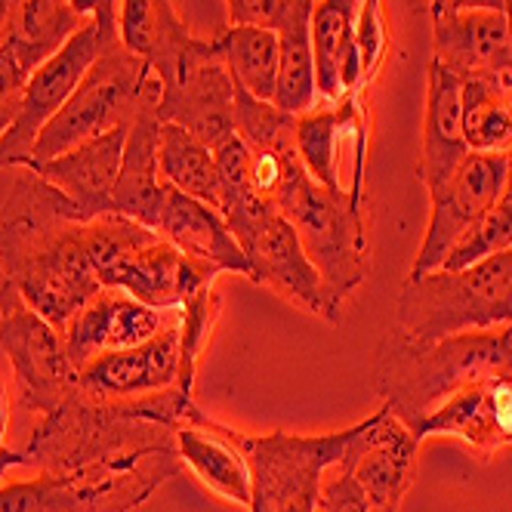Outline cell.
Returning <instances> with one entry per match:
<instances>
[{
  "label": "cell",
  "mask_w": 512,
  "mask_h": 512,
  "mask_svg": "<svg viewBox=\"0 0 512 512\" xmlns=\"http://www.w3.org/2000/svg\"><path fill=\"white\" fill-rule=\"evenodd\" d=\"M463 136L479 155L512 149V68L463 81Z\"/></svg>",
  "instance_id": "cell-26"
},
{
  "label": "cell",
  "mask_w": 512,
  "mask_h": 512,
  "mask_svg": "<svg viewBox=\"0 0 512 512\" xmlns=\"http://www.w3.org/2000/svg\"><path fill=\"white\" fill-rule=\"evenodd\" d=\"M315 512H374V506H371L368 494L361 491V485L355 482V475L337 460L321 475Z\"/></svg>",
  "instance_id": "cell-34"
},
{
  "label": "cell",
  "mask_w": 512,
  "mask_h": 512,
  "mask_svg": "<svg viewBox=\"0 0 512 512\" xmlns=\"http://www.w3.org/2000/svg\"><path fill=\"white\" fill-rule=\"evenodd\" d=\"M219 309L223 300L216 294V281L201 287L195 297H189L179 309V380L176 389L195 398V377H198V361L207 352L210 334L219 321Z\"/></svg>",
  "instance_id": "cell-30"
},
{
  "label": "cell",
  "mask_w": 512,
  "mask_h": 512,
  "mask_svg": "<svg viewBox=\"0 0 512 512\" xmlns=\"http://www.w3.org/2000/svg\"><path fill=\"white\" fill-rule=\"evenodd\" d=\"M7 432H10V389L0 380V445H4Z\"/></svg>",
  "instance_id": "cell-39"
},
{
  "label": "cell",
  "mask_w": 512,
  "mask_h": 512,
  "mask_svg": "<svg viewBox=\"0 0 512 512\" xmlns=\"http://www.w3.org/2000/svg\"><path fill=\"white\" fill-rule=\"evenodd\" d=\"M0 349L13 364L22 405L34 414H53L81 389L62 331L34 312L10 281L0 284Z\"/></svg>",
  "instance_id": "cell-8"
},
{
  "label": "cell",
  "mask_w": 512,
  "mask_h": 512,
  "mask_svg": "<svg viewBox=\"0 0 512 512\" xmlns=\"http://www.w3.org/2000/svg\"><path fill=\"white\" fill-rule=\"evenodd\" d=\"M297 115H287L269 99H256L235 84V136L250 152H272L294 145Z\"/></svg>",
  "instance_id": "cell-31"
},
{
  "label": "cell",
  "mask_w": 512,
  "mask_h": 512,
  "mask_svg": "<svg viewBox=\"0 0 512 512\" xmlns=\"http://www.w3.org/2000/svg\"><path fill=\"white\" fill-rule=\"evenodd\" d=\"M417 448L420 442L414 432L380 408L368 420L355 423V438L340 463L355 475L374 512H398L417 479Z\"/></svg>",
  "instance_id": "cell-13"
},
{
  "label": "cell",
  "mask_w": 512,
  "mask_h": 512,
  "mask_svg": "<svg viewBox=\"0 0 512 512\" xmlns=\"http://www.w3.org/2000/svg\"><path fill=\"white\" fill-rule=\"evenodd\" d=\"M84 238L102 287L124 290L161 312L182 309V303L219 275L213 266L186 256L161 232L121 213H102L84 223Z\"/></svg>",
  "instance_id": "cell-4"
},
{
  "label": "cell",
  "mask_w": 512,
  "mask_h": 512,
  "mask_svg": "<svg viewBox=\"0 0 512 512\" xmlns=\"http://www.w3.org/2000/svg\"><path fill=\"white\" fill-rule=\"evenodd\" d=\"M312 22V19H309ZM309 22H297L284 28L281 38V62H278V84L272 102L287 115H303L315 108L318 78H315V50Z\"/></svg>",
  "instance_id": "cell-29"
},
{
  "label": "cell",
  "mask_w": 512,
  "mask_h": 512,
  "mask_svg": "<svg viewBox=\"0 0 512 512\" xmlns=\"http://www.w3.org/2000/svg\"><path fill=\"white\" fill-rule=\"evenodd\" d=\"M158 118L179 124L210 149H219L235 136V81L213 38H207L201 53H195L189 65L164 84Z\"/></svg>",
  "instance_id": "cell-12"
},
{
  "label": "cell",
  "mask_w": 512,
  "mask_h": 512,
  "mask_svg": "<svg viewBox=\"0 0 512 512\" xmlns=\"http://www.w3.org/2000/svg\"><path fill=\"white\" fill-rule=\"evenodd\" d=\"M232 235L247 256L250 281L275 290L278 297L297 303L321 321L337 324L343 318V306L331 297V290H327L321 272L303 250L294 226L275 207H266L247 223L235 226Z\"/></svg>",
  "instance_id": "cell-9"
},
{
  "label": "cell",
  "mask_w": 512,
  "mask_h": 512,
  "mask_svg": "<svg viewBox=\"0 0 512 512\" xmlns=\"http://www.w3.org/2000/svg\"><path fill=\"white\" fill-rule=\"evenodd\" d=\"M275 207L294 226L331 297L346 309L349 297L371 272V238L368 226H364V201L352 198L349 189H324L303 167L284 186Z\"/></svg>",
  "instance_id": "cell-5"
},
{
  "label": "cell",
  "mask_w": 512,
  "mask_h": 512,
  "mask_svg": "<svg viewBox=\"0 0 512 512\" xmlns=\"http://www.w3.org/2000/svg\"><path fill=\"white\" fill-rule=\"evenodd\" d=\"M426 81V115L417 173L429 192L466 161L469 145L463 136V81L438 62H429Z\"/></svg>",
  "instance_id": "cell-21"
},
{
  "label": "cell",
  "mask_w": 512,
  "mask_h": 512,
  "mask_svg": "<svg viewBox=\"0 0 512 512\" xmlns=\"http://www.w3.org/2000/svg\"><path fill=\"white\" fill-rule=\"evenodd\" d=\"M71 10L99 25L102 41L118 38V0H68Z\"/></svg>",
  "instance_id": "cell-36"
},
{
  "label": "cell",
  "mask_w": 512,
  "mask_h": 512,
  "mask_svg": "<svg viewBox=\"0 0 512 512\" xmlns=\"http://www.w3.org/2000/svg\"><path fill=\"white\" fill-rule=\"evenodd\" d=\"M386 50V25H383V0H361L355 22V59L361 68V81L368 84Z\"/></svg>",
  "instance_id": "cell-33"
},
{
  "label": "cell",
  "mask_w": 512,
  "mask_h": 512,
  "mask_svg": "<svg viewBox=\"0 0 512 512\" xmlns=\"http://www.w3.org/2000/svg\"><path fill=\"white\" fill-rule=\"evenodd\" d=\"M229 25H253V28H269L284 31L297 22H309L315 0H223Z\"/></svg>",
  "instance_id": "cell-32"
},
{
  "label": "cell",
  "mask_w": 512,
  "mask_h": 512,
  "mask_svg": "<svg viewBox=\"0 0 512 512\" xmlns=\"http://www.w3.org/2000/svg\"><path fill=\"white\" fill-rule=\"evenodd\" d=\"M506 0H429V13H457V10H503Z\"/></svg>",
  "instance_id": "cell-37"
},
{
  "label": "cell",
  "mask_w": 512,
  "mask_h": 512,
  "mask_svg": "<svg viewBox=\"0 0 512 512\" xmlns=\"http://www.w3.org/2000/svg\"><path fill=\"white\" fill-rule=\"evenodd\" d=\"M355 426L327 435H244L241 448L250 463V512H315L321 475L334 466L349 442Z\"/></svg>",
  "instance_id": "cell-7"
},
{
  "label": "cell",
  "mask_w": 512,
  "mask_h": 512,
  "mask_svg": "<svg viewBox=\"0 0 512 512\" xmlns=\"http://www.w3.org/2000/svg\"><path fill=\"white\" fill-rule=\"evenodd\" d=\"M213 41L232 81L250 96L272 102L278 84V62H281L278 31L253 28V25H226Z\"/></svg>",
  "instance_id": "cell-27"
},
{
  "label": "cell",
  "mask_w": 512,
  "mask_h": 512,
  "mask_svg": "<svg viewBox=\"0 0 512 512\" xmlns=\"http://www.w3.org/2000/svg\"><path fill=\"white\" fill-rule=\"evenodd\" d=\"M244 432L216 423L198 405L176 429V454L198 482L235 506H250V463L241 448Z\"/></svg>",
  "instance_id": "cell-17"
},
{
  "label": "cell",
  "mask_w": 512,
  "mask_h": 512,
  "mask_svg": "<svg viewBox=\"0 0 512 512\" xmlns=\"http://www.w3.org/2000/svg\"><path fill=\"white\" fill-rule=\"evenodd\" d=\"M161 90L164 84L149 68V62L124 50L118 38L105 41L84 81L59 108V115L44 127L28 167L59 158L99 133L130 124L145 105H161Z\"/></svg>",
  "instance_id": "cell-6"
},
{
  "label": "cell",
  "mask_w": 512,
  "mask_h": 512,
  "mask_svg": "<svg viewBox=\"0 0 512 512\" xmlns=\"http://www.w3.org/2000/svg\"><path fill=\"white\" fill-rule=\"evenodd\" d=\"M432 16V62L460 81L512 68L503 10H457Z\"/></svg>",
  "instance_id": "cell-18"
},
{
  "label": "cell",
  "mask_w": 512,
  "mask_h": 512,
  "mask_svg": "<svg viewBox=\"0 0 512 512\" xmlns=\"http://www.w3.org/2000/svg\"><path fill=\"white\" fill-rule=\"evenodd\" d=\"M506 374H512V324L435 343H411L389 331L377 349L374 389L383 408L414 429L463 389Z\"/></svg>",
  "instance_id": "cell-2"
},
{
  "label": "cell",
  "mask_w": 512,
  "mask_h": 512,
  "mask_svg": "<svg viewBox=\"0 0 512 512\" xmlns=\"http://www.w3.org/2000/svg\"><path fill=\"white\" fill-rule=\"evenodd\" d=\"M506 155L469 152L466 161L435 189H429V223L414 256L411 275L442 269L448 256L479 229L500 198Z\"/></svg>",
  "instance_id": "cell-10"
},
{
  "label": "cell",
  "mask_w": 512,
  "mask_h": 512,
  "mask_svg": "<svg viewBox=\"0 0 512 512\" xmlns=\"http://www.w3.org/2000/svg\"><path fill=\"white\" fill-rule=\"evenodd\" d=\"M361 0H318L312 10V50L318 96L337 102L361 93V68L355 59V22Z\"/></svg>",
  "instance_id": "cell-23"
},
{
  "label": "cell",
  "mask_w": 512,
  "mask_h": 512,
  "mask_svg": "<svg viewBox=\"0 0 512 512\" xmlns=\"http://www.w3.org/2000/svg\"><path fill=\"white\" fill-rule=\"evenodd\" d=\"M512 324V247L463 269L408 275L392 331L411 343H435Z\"/></svg>",
  "instance_id": "cell-3"
},
{
  "label": "cell",
  "mask_w": 512,
  "mask_h": 512,
  "mask_svg": "<svg viewBox=\"0 0 512 512\" xmlns=\"http://www.w3.org/2000/svg\"><path fill=\"white\" fill-rule=\"evenodd\" d=\"M179 380V312L149 343L102 352L81 368V386L90 395L127 401L173 389Z\"/></svg>",
  "instance_id": "cell-16"
},
{
  "label": "cell",
  "mask_w": 512,
  "mask_h": 512,
  "mask_svg": "<svg viewBox=\"0 0 512 512\" xmlns=\"http://www.w3.org/2000/svg\"><path fill=\"white\" fill-rule=\"evenodd\" d=\"M158 170L170 189L192 195L219 210V167L216 152L179 124L161 121Z\"/></svg>",
  "instance_id": "cell-28"
},
{
  "label": "cell",
  "mask_w": 512,
  "mask_h": 512,
  "mask_svg": "<svg viewBox=\"0 0 512 512\" xmlns=\"http://www.w3.org/2000/svg\"><path fill=\"white\" fill-rule=\"evenodd\" d=\"M127 127L121 124L108 133H99L75 149H68L59 158L41 161L28 170H34L41 179H47L50 186H56L71 204L78 207L84 223L115 213V182L124 158V142H127Z\"/></svg>",
  "instance_id": "cell-15"
},
{
  "label": "cell",
  "mask_w": 512,
  "mask_h": 512,
  "mask_svg": "<svg viewBox=\"0 0 512 512\" xmlns=\"http://www.w3.org/2000/svg\"><path fill=\"white\" fill-rule=\"evenodd\" d=\"M503 16H506V41H509V56H512V0L503 4Z\"/></svg>",
  "instance_id": "cell-40"
},
{
  "label": "cell",
  "mask_w": 512,
  "mask_h": 512,
  "mask_svg": "<svg viewBox=\"0 0 512 512\" xmlns=\"http://www.w3.org/2000/svg\"><path fill=\"white\" fill-rule=\"evenodd\" d=\"M158 139H161V118L158 105H145L127 127L124 158L115 182V213L136 219L139 226L158 232L161 207L167 195V182L158 170Z\"/></svg>",
  "instance_id": "cell-22"
},
{
  "label": "cell",
  "mask_w": 512,
  "mask_h": 512,
  "mask_svg": "<svg viewBox=\"0 0 512 512\" xmlns=\"http://www.w3.org/2000/svg\"><path fill=\"white\" fill-rule=\"evenodd\" d=\"M0 263L22 300L56 331L102 290L78 207L34 170L19 173L0 213Z\"/></svg>",
  "instance_id": "cell-1"
},
{
  "label": "cell",
  "mask_w": 512,
  "mask_h": 512,
  "mask_svg": "<svg viewBox=\"0 0 512 512\" xmlns=\"http://www.w3.org/2000/svg\"><path fill=\"white\" fill-rule=\"evenodd\" d=\"M158 232L186 256H192V260L213 266L219 275L232 272V275L250 278L247 256L241 244L235 241L226 216L198 198L182 195L167 186Z\"/></svg>",
  "instance_id": "cell-20"
},
{
  "label": "cell",
  "mask_w": 512,
  "mask_h": 512,
  "mask_svg": "<svg viewBox=\"0 0 512 512\" xmlns=\"http://www.w3.org/2000/svg\"><path fill=\"white\" fill-rule=\"evenodd\" d=\"M102 34L99 25L90 19L78 34H71V41L50 56L44 65H38L28 75L19 115L13 127L0 139V170L7 167H28L34 158V145H38L44 127L59 115V108L75 93V87L84 81L90 65L102 53Z\"/></svg>",
  "instance_id": "cell-11"
},
{
  "label": "cell",
  "mask_w": 512,
  "mask_h": 512,
  "mask_svg": "<svg viewBox=\"0 0 512 512\" xmlns=\"http://www.w3.org/2000/svg\"><path fill=\"white\" fill-rule=\"evenodd\" d=\"M13 466H31L25 448H22V451H10L7 445H0V479H4V475H7Z\"/></svg>",
  "instance_id": "cell-38"
},
{
  "label": "cell",
  "mask_w": 512,
  "mask_h": 512,
  "mask_svg": "<svg viewBox=\"0 0 512 512\" xmlns=\"http://www.w3.org/2000/svg\"><path fill=\"white\" fill-rule=\"evenodd\" d=\"M364 127V108L361 93L343 96L334 102V108H309L297 115L294 124V145L297 155L306 167V173L321 182L324 189H349L340 176V142L346 133H361Z\"/></svg>",
  "instance_id": "cell-24"
},
{
  "label": "cell",
  "mask_w": 512,
  "mask_h": 512,
  "mask_svg": "<svg viewBox=\"0 0 512 512\" xmlns=\"http://www.w3.org/2000/svg\"><path fill=\"white\" fill-rule=\"evenodd\" d=\"M87 22L90 19L71 10L68 0H19L10 16L4 47L31 75L34 68L56 56L71 41V34H78Z\"/></svg>",
  "instance_id": "cell-25"
},
{
  "label": "cell",
  "mask_w": 512,
  "mask_h": 512,
  "mask_svg": "<svg viewBox=\"0 0 512 512\" xmlns=\"http://www.w3.org/2000/svg\"><path fill=\"white\" fill-rule=\"evenodd\" d=\"M411 432L417 442L460 438L475 457L491 460L500 448L512 445V374L491 377L463 389Z\"/></svg>",
  "instance_id": "cell-14"
},
{
  "label": "cell",
  "mask_w": 512,
  "mask_h": 512,
  "mask_svg": "<svg viewBox=\"0 0 512 512\" xmlns=\"http://www.w3.org/2000/svg\"><path fill=\"white\" fill-rule=\"evenodd\" d=\"M25 84H28V71L7 47H0V139H4V133L13 127L19 115Z\"/></svg>",
  "instance_id": "cell-35"
},
{
  "label": "cell",
  "mask_w": 512,
  "mask_h": 512,
  "mask_svg": "<svg viewBox=\"0 0 512 512\" xmlns=\"http://www.w3.org/2000/svg\"><path fill=\"white\" fill-rule=\"evenodd\" d=\"M118 41L149 62L161 84H170L207 44L186 28L173 0H118Z\"/></svg>",
  "instance_id": "cell-19"
}]
</instances>
